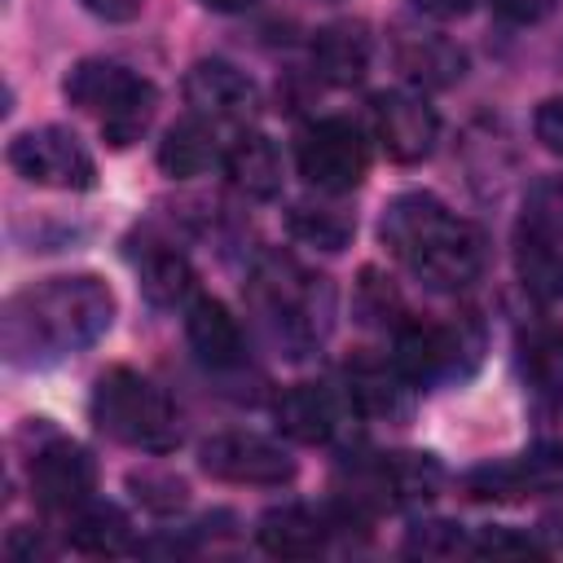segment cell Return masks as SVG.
I'll use <instances>...</instances> for the list:
<instances>
[{
    "mask_svg": "<svg viewBox=\"0 0 563 563\" xmlns=\"http://www.w3.org/2000/svg\"><path fill=\"white\" fill-rule=\"evenodd\" d=\"M216 154H220V145H216V132H211V119H202V114H189V119L172 123L167 136L158 141V167L172 180L202 176L216 163Z\"/></svg>",
    "mask_w": 563,
    "mask_h": 563,
    "instance_id": "cell-20",
    "label": "cell"
},
{
    "mask_svg": "<svg viewBox=\"0 0 563 563\" xmlns=\"http://www.w3.org/2000/svg\"><path fill=\"white\" fill-rule=\"evenodd\" d=\"M396 308H400L396 290H391L374 268H365V273H361V286H356V312H361V321H365V325H387V321L396 317Z\"/></svg>",
    "mask_w": 563,
    "mask_h": 563,
    "instance_id": "cell-29",
    "label": "cell"
},
{
    "mask_svg": "<svg viewBox=\"0 0 563 563\" xmlns=\"http://www.w3.org/2000/svg\"><path fill=\"white\" fill-rule=\"evenodd\" d=\"M114 321V290L92 273L48 277L18 290L0 317V352L18 369L66 361L92 347Z\"/></svg>",
    "mask_w": 563,
    "mask_h": 563,
    "instance_id": "cell-1",
    "label": "cell"
},
{
    "mask_svg": "<svg viewBox=\"0 0 563 563\" xmlns=\"http://www.w3.org/2000/svg\"><path fill=\"white\" fill-rule=\"evenodd\" d=\"M515 273L541 303L563 295V185H537L515 229Z\"/></svg>",
    "mask_w": 563,
    "mask_h": 563,
    "instance_id": "cell-6",
    "label": "cell"
},
{
    "mask_svg": "<svg viewBox=\"0 0 563 563\" xmlns=\"http://www.w3.org/2000/svg\"><path fill=\"white\" fill-rule=\"evenodd\" d=\"M405 550L409 554H422V559H449V554H462V550L471 554V541L462 537L457 523H422V528L409 532Z\"/></svg>",
    "mask_w": 563,
    "mask_h": 563,
    "instance_id": "cell-28",
    "label": "cell"
},
{
    "mask_svg": "<svg viewBox=\"0 0 563 563\" xmlns=\"http://www.w3.org/2000/svg\"><path fill=\"white\" fill-rule=\"evenodd\" d=\"M471 554H479V559H532V554H541V545L532 537H519L515 528H479V537H471Z\"/></svg>",
    "mask_w": 563,
    "mask_h": 563,
    "instance_id": "cell-30",
    "label": "cell"
},
{
    "mask_svg": "<svg viewBox=\"0 0 563 563\" xmlns=\"http://www.w3.org/2000/svg\"><path fill=\"white\" fill-rule=\"evenodd\" d=\"M202 471L211 479H224V484H251V488H282L295 479V457L268 440V435H255V431H224V435H211L198 453Z\"/></svg>",
    "mask_w": 563,
    "mask_h": 563,
    "instance_id": "cell-10",
    "label": "cell"
},
{
    "mask_svg": "<svg viewBox=\"0 0 563 563\" xmlns=\"http://www.w3.org/2000/svg\"><path fill=\"white\" fill-rule=\"evenodd\" d=\"M541 528H545L554 541H563V493H559V497L550 501V510L541 515Z\"/></svg>",
    "mask_w": 563,
    "mask_h": 563,
    "instance_id": "cell-36",
    "label": "cell"
},
{
    "mask_svg": "<svg viewBox=\"0 0 563 563\" xmlns=\"http://www.w3.org/2000/svg\"><path fill=\"white\" fill-rule=\"evenodd\" d=\"M563 471V449L559 444H537L528 453H519L515 462L501 466H484L475 475H466V488L475 501H515L541 484H550Z\"/></svg>",
    "mask_w": 563,
    "mask_h": 563,
    "instance_id": "cell-14",
    "label": "cell"
},
{
    "mask_svg": "<svg viewBox=\"0 0 563 563\" xmlns=\"http://www.w3.org/2000/svg\"><path fill=\"white\" fill-rule=\"evenodd\" d=\"M479 356V330L471 321H400L396 325V369L413 383V387H431L444 383L453 374H462L466 365H475Z\"/></svg>",
    "mask_w": 563,
    "mask_h": 563,
    "instance_id": "cell-7",
    "label": "cell"
},
{
    "mask_svg": "<svg viewBox=\"0 0 563 563\" xmlns=\"http://www.w3.org/2000/svg\"><path fill=\"white\" fill-rule=\"evenodd\" d=\"M312 66L321 70V79L330 84H361V75L369 70V35L352 22L325 26L312 40Z\"/></svg>",
    "mask_w": 563,
    "mask_h": 563,
    "instance_id": "cell-21",
    "label": "cell"
},
{
    "mask_svg": "<svg viewBox=\"0 0 563 563\" xmlns=\"http://www.w3.org/2000/svg\"><path fill=\"white\" fill-rule=\"evenodd\" d=\"M97 488V462L75 440H48L31 457V493L44 510L75 515L84 501H92Z\"/></svg>",
    "mask_w": 563,
    "mask_h": 563,
    "instance_id": "cell-11",
    "label": "cell"
},
{
    "mask_svg": "<svg viewBox=\"0 0 563 563\" xmlns=\"http://www.w3.org/2000/svg\"><path fill=\"white\" fill-rule=\"evenodd\" d=\"M444 484V471L431 453H387L378 462V493L387 501H427Z\"/></svg>",
    "mask_w": 563,
    "mask_h": 563,
    "instance_id": "cell-23",
    "label": "cell"
},
{
    "mask_svg": "<svg viewBox=\"0 0 563 563\" xmlns=\"http://www.w3.org/2000/svg\"><path fill=\"white\" fill-rule=\"evenodd\" d=\"M141 286L150 295V303L158 308H176V303H189L194 295V268L180 251H167V246H154L141 264Z\"/></svg>",
    "mask_w": 563,
    "mask_h": 563,
    "instance_id": "cell-26",
    "label": "cell"
},
{
    "mask_svg": "<svg viewBox=\"0 0 563 563\" xmlns=\"http://www.w3.org/2000/svg\"><path fill=\"white\" fill-rule=\"evenodd\" d=\"M374 136L396 163H422L435 150L440 119L418 92H378L374 97Z\"/></svg>",
    "mask_w": 563,
    "mask_h": 563,
    "instance_id": "cell-12",
    "label": "cell"
},
{
    "mask_svg": "<svg viewBox=\"0 0 563 563\" xmlns=\"http://www.w3.org/2000/svg\"><path fill=\"white\" fill-rule=\"evenodd\" d=\"M273 418L299 444H325L343 427L339 422V396L330 387H321V383H295V387H286L277 396V405H273Z\"/></svg>",
    "mask_w": 563,
    "mask_h": 563,
    "instance_id": "cell-15",
    "label": "cell"
},
{
    "mask_svg": "<svg viewBox=\"0 0 563 563\" xmlns=\"http://www.w3.org/2000/svg\"><path fill=\"white\" fill-rule=\"evenodd\" d=\"M532 132L550 154H563V97H545L532 114Z\"/></svg>",
    "mask_w": 563,
    "mask_h": 563,
    "instance_id": "cell-32",
    "label": "cell"
},
{
    "mask_svg": "<svg viewBox=\"0 0 563 563\" xmlns=\"http://www.w3.org/2000/svg\"><path fill=\"white\" fill-rule=\"evenodd\" d=\"M422 13H431V18H462L466 9H471V0H413Z\"/></svg>",
    "mask_w": 563,
    "mask_h": 563,
    "instance_id": "cell-35",
    "label": "cell"
},
{
    "mask_svg": "<svg viewBox=\"0 0 563 563\" xmlns=\"http://www.w3.org/2000/svg\"><path fill=\"white\" fill-rule=\"evenodd\" d=\"M506 22H541L550 9H554V0H488Z\"/></svg>",
    "mask_w": 563,
    "mask_h": 563,
    "instance_id": "cell-33",
    "label": "cell"
},
{
    "mask_svg": "<svg viewBox=\"0 0 563 563\" xmlns=\"http://www.w3.org/2000/svg\"><path fill=\"white\" fill-rule=\"evenodd\" d=\"M92 18H101V22H132V18H141V9H145V0H79Z\"/></svg>",
    "mask_w": 563,
    "mask_h": 563,
    "instance_id": "cell-34",
    "label": "cell"
},
{
    "mask_svg": "<svg viewBox=\"0 0 563 563\" xmlns=\"http://www.w3.org/2000/svg\"><path fill=\"white\" fill-rule=\"evenodd\" d=\"M185 334L202 365H211V369L242 365V330H238V317L220 299L194 295L185 308Z\"/></svg>",
    "mask_w": 563,
    "mask_h": 563,
    "instance_id": "cell-16",
    "label": "cell"
},
{
    "mask_svg": "<svg viewBox=\"0 0 563 563\" xmlns=\"http://www.w3.org/2000/svg\"><path fill=\"white\" fill-rule=\"evenodd\" d=\"M88 413L97 422L101 435L141 449V453H172L180 444V427H176V409L163 396V387H154L145 374L136 369H106L88 396Z\"/></svg>",
    "mask_w": 563,
    "mask_h": 563,
    "instance_id": "cell-3",
    "label": "cell"
},
{
    "mask_svg": "<svg viewBox=\"0 0 563 563\" xmlns=\"http://www.w3.org/2000/svg\"><path fill=\"white\" fill-rule=\"evenodd\" d=\"M66 541H70L79 554H123L128 541H132V528H128V515H123L119 506L84 501V506L70 515Z\"/></svg>",
    "mask_w": 563,
    "mask_h": 563,
    "instance_id": "cell-24",
    "label": "cell"
},
{
    "mask_svg": "<svg viewBox=\"0 0 563 563\" xmlns=\"http://www.w3.org/2000/svg\"><path fill=\"white\" fill-rule=\"evenodd\" d=\"M369 145L352 119H317L299 136V176L321 194H347L365 180Z\"/></svg>",
    "mask_w": 563,
    "mask_h": 563,
    "instance_id": "cell-9",
    "label": "cell"
},
{
    "mask_svg": "<svg viewBox=\"0 0 563 563\" xmlns=\"http://www.w3.org/2000/svg\"><path fill=\"white\" fill-rule=\"evenodd\" d=\"M62 88H66V97H70L79 110H88V114L101 119V136H106L114 150L141 141V132L150 128L154 106H158V92H154L150 79H141V75H132L128 66L106 62V57L79 62V66L66 75Z\"/></svg>",
    "mask_w": 563,
    "mask_h": 563,
    "instance_id": "cell-4",
    "label": "cell"
},
{
    "mask_svg": "<svg viewBox=\"0 0 563 563\" xmlns=\"http://www.w3.org/2000/svg\"><path fill=\"white\" fill-rule=\"evenodd\" d=\"M255 537H260V545H264L273 559H312V554L325 545L330 528H325V519H321L317 510H308V506H273V510L260 519Z\"/></svg>",
    "mask_w": 563,
    "mask_h": 563,
    "instance_id": "cell-19",
    "label": "cell"
},
{
    "mask_svg": "<svg viewBox=\"0 0 563 563\" xmlns=\"http://www.w3.org/2000/svg\"><path fill=\"white\" fill-rule=\"evenodd\" d=\"M255 295L273 317V325L282 330V339L295 347H312L330 330V308H334L330 286L325 277L303 273L295 260L268 255L255 273Z\"/></svg>",
    "mask_w": 563,
    "mask_h": 563,
    "instance_id": "cell-5",
    "label": "cell"
},
{
    "mask_svg": "<svg viewBox=\"0 0 563 563\" xmlns=\"http://www.w3.org/2000/svg\"><path fill=\"white\" fill-rule=\"evenodd\" d=\"M519 369L537 400L563 405V325L537 321L519 334Z\"/></svg>",
    "mask_w": 563,
    "mask_h": 563,
    "instance_id": "cell-18",
    "label": "cell"
},
{
    "mask_svg": "<svg viewBox=\"0 0 563 563\" xmlns=\"http://www.w3.org/2000/svg\"><path fill=\"white\" fill-rule=\"evenodd\" d=\"M128 488L136 493V501H145L150 510H176L185 501V484L176 475H163V471H141L128 479Z\"/></svg>",
    "mask_w": 563,
    "mask_h": 563,
    "instance_id": "cell-31",
    "label": "cell"
},
{
    "mask_svg": "<svg viewBox=\"0 0 563 563\" xmlns=\"http://www.w3.org/2000/svg\"><path fill=\"white\" fill-rule=\"evenodd\" d=\"M9 167L44 189H92L97 185V163L84 150V141L70 128L44 123V128H26L9 141Z\"/></svg>",
    "mask_w": 563,
    "mask_h": 563,
    "instance_id": "cell-8",
    "label": "cell"
},
{
    "mask_svg": "<svg viewBox=\"0 0 563 563\" xmlns=\"http://www.w3.org/2000/svg\"><path fill=\"white\" fill-rule=\"evenodd\" d=\"M198 4H207V9H216V13H242V9H251L255 0H198Z\"/></svg>",
    "mask_w": 563,
    "mask_h": 563,
    "instance_id": "cell-37",
    "label": "cell"
},
{
    "mask_svg": "<svg viewBox=\"0 0 563 563\" xmlns=\"http://www.w3.org/2000/svg\"><path fill=\"white\" fill-rule=\"evenodd\" d=\"M462 66H466V57L440 35H409L400 44V70H405V79H413L422 88H444V84L462 79Z\"/></svg>",
    "mask_w": 563,
    "mask_h": 563,
    "instance_id": "cell-25",
    "label": "cell"
},
{
    "mask_svg": "<svg viewBox=\"0 0 563 563\" xmlns=\"http://www.w3.org/2000/svg\"><path fill=\"white\" fill-rule=\"evenodd\" d=\"M224 172H229L233 189L246 198H273L282 189V154L255 128L233 136V145L224 150Z\"/></svg>",
    "mask_w": 563,
    "mask_h": 563,
    "instance_id": "cell-17",
    "label": "cell"
},
{
    "mask_svg": "<svg viewBox=\"0 0 563 563\" xmlns=\"http://www.w3.org/2000/svg\"><path fill=\"white\" fill-rule=\"evenodd\" d=\"M185 101L194 106V114L216 123V119H251L260 106V92L233 62L207 57V62H194V70L185 75Z\"/></svg>",
    "mask_w": 563,
    "mask_h": 563,
    "instance_id": "cell-13",
    "label": "cell"
},
{
    "mask_svg": "<svg viewBox=\"0 0 563 563\" xmlns=\"http://www.w3.org/2000/svg\"><path fill=\"white\" fill-rule=\"evenodd\" d=\"M409 378L396 369V361L391 365H383V361H356V365H347V396H352V405L356 409H365V413H387V418H396V413H405L409 405H405V387Z\"/></svg>",
    "mask_w": 563,
    "mask_h": 563,
    "instance_id": "cell-22",
    "label": "cell"
},
{
    "mask_svg": "<svg viewBox=\"0 0 563 563\" xmlns=\"http://www.w3.org/2000/svg\"><path fill=\"white\" fill-rule=\"evenodd\" d=\"M290 233L299 242H308V246L339 251L352 238V220L343 211H334V207H308V202H299V207H290Z\"/></svg>",
    "mask_w": 563,
    "mask_h": 563,
    "instance_id": "cell-27",
    "label": "cell"
},
{
    "mask_svg": "<svg viewBox=\"0 0 563 563\" xmlns=\"http://www.w3.org/2000/svg\"><path fill=\"white\" fill-rule=\"evenodd\" d=\"M383 246L431 290H466L484 268V238L431 194H400L383 211Z\"/></svg>",
    "mask_w": 563,
    "mask_h": 563,
    "instance_id": "cell-2",
    "label": "cell"
}]
</instances>
